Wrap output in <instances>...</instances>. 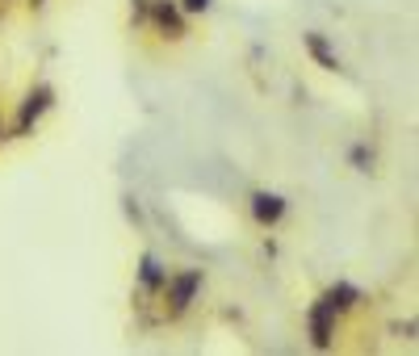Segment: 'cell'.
I'll use <instances>...</instances> for the list:
<instances>
[{
    "mask_svg": "<svg viewBox=\"0 0 419 356\" xmlns=\"http://www.w3.org/2000/svg\"><path fill=\"white\" fill-rule=\"evenodd\" d=\"M323 302H327L332 310H339V314L348 319V314H356V310L365 306V289H361L356 281H348V276H335L332 285L323 289Z\"/></svg>",
    "mask_w": 419,
    "mask_h": 356,
    "instance_id": "cell-8",
    "label": "cell"
},
{
    "mask_svg": "<svg viewBox=\"0 0 419 356\" xmlns=\"http://www.w3.org/2000/svg\"><path fill=\"white\" fill-rule=\"evenodd\" d=\"M122 214H126L135 227H143V222H147V218H143V201H139L135 193H122Z\"/></svg>",
    "mask_w": 419,
    "mask_h": 356,
    "instance_id": "cell-10",
    "label": "cell"
},
{
    "mask_svg": "<svg viewBox=\"0 0 419 356\" xmlns=\"http://www.w3.org/2000/svg\"><path fill=\"white\" fill-rule=\"evenodd\" d=\"M399 331H403V336H407V340H415V331H419V323H415V319H407V323H403V327H399Z\"/></svg>",
    "mask_w": 419,
    "mask_h": 356,
    "instance_id": "cell-14",
    "label": "cell"
},
{
    "mask_svg": "<svg viewBox=\"0 0 419 356\" xmlns=\"http://www.w3.org/2000/svg\"><path fill=\"white\" fill-rule=\"evenodd\" d=\"M348 168L361 172V177L373 172V168H377V147H373V143H352V147H348Z\"/></svg>",
    "mask_w": 419,
    "mask_h": 356,
    "instance_id": "cell-9",
    "label": "cell"
},
{
    "mask_svg": "<svg viewBox=\"0 0 419 356\" xmlns=\"http://www.w3.org/2000/svg\"><path fill=\"white\" fill-rule=\"evenodd\" d=\"M302 51H306V59H311L319 72H344V59H339V51H335L332 34L306 30V34H302Z\"/></svg>",
    "mask_w": 419,
    "mask_h": 356,
    "instance_id": "cell-7",
    "label": "cell"
},
{
    "mask_svg": "<svg viewBox=\"0 0 419 356\" xmlns=\"http://www.w3.org/2000/svg\"><path fill=\"white\" fill-rule=\"evenodd\" d=\"M0 143H8V113L0 109Z\"/></svg>",
    "mask_w": 419,
    "mask_h": 356,
    "instance_id": "cell-15",
    "label": "cell"
},
{
    "mask_svg": "<svg viewBox=\"0 0 419 356\" xmlns=\"http://www.w3.org/2000/svg\"><path fill=\"white\" fill-rule=\"evenodd\" d=\"M55 101H59L55 84H46V80H34L30 89L17 96V105H13V113H8V139H34L38 122H42V117L55 109Z\"/></svg>",
    "mask_w": 419,
    "mask_h": 356,
    "instance_id": "cell-2",
    "label": "cell"
},
{
    "mask_svg": "<svg viewBox=\"0 0 419 356\" xmlns=\"http://www.w3.org/2000/svg\"><path fill=\"white\" fill-rule=\"evenodd\" d=\"M0 4H4V0H0Z\"/></svg>",
    "mask_w": 419,
    "mask_h": 356,
    "instance_id": "cell-16",
    "label": "cell"
},
{
    "mask_svg": "<svg viewBox=\"0 0 419 356\" xmlns=\"http://www.w3.org/2000/svg\"><path fill=\"white\" fill-rule=\"evenodd\" d=\"M248 218L260 231H277L289 218V197L277 189H251L248 193Z\"/></svg>",
    "mask_w": 419,
    "mask_h": 356,
    "instance_id": "cell-4",
    "label": "cell"
},
{
    "mask_svg": "<svg viewBox=\"0 0 419 356\" xmlns=\"http://www.w3.org/2000/svg\"><path fill=\"white\" fill-rule=\"evenodd\" d=\"M143 30H156L164 42H185L189 38V17L180 13L176 0H147V25Z\"/></svg>",
    "mask_w": 419,
    "mask_h": 356,
    "instance_id": "cell-5",
    "label": "cell"
},
{
    "mask_svg": "<svg viewBox=\"0 0 419 356\" xmlns=\"http://www.w3.org/2000/svg\"><path fill=\"white\" fill-rule=\"evenodd\" d=\"M130 25H135V30L147 25V0H130Z\"/></svg>",
    "mask_w": 419,
    "mask_h": 356,
    "instance_id": "cell-12",
    "label": "cell"
},
{
    "mask_svg": "<svg viewBox=\"0 0 419 356\" xmlns=\"http://www.w3.org/2000/svg\"><path fill=\"white\" fill-rule=\"evenodd\" d=\"M168 281V260L160 252H139V260H135V289H139V298L143 302H156L160 298V289H164Z\"/></svg>",
    "mask_w": 419,
    "mask_h": 356,
    "instance_id": "cell-6",
    "label": "cell"
},
{
    "mask_svg": "<svg viewBox=\"0 0 419 356\" xmlns=\"http://www.w3.org/2000/svg\"><path fill=\"white\" fill-rule=\"evenodd\" d=\"M260 252H264L268 260H277V252H281V248H277V239H264V243H260Z\"/></svg>",
    "mask_w": 419,
    "mask_h": 356,
    "instance_id": "cell-13",
    "label": "cell"
},
{
    "mask_svg": "<svg viewBox=\"0 0 419 356\" xmlns=\"http://www.w3.org/2000/svg\"><path fill=\"white\" fill-rule=\"evenodd\" d=\"M201 293H206V268H197V265L168 268V281H164V289H160V298H156L164 323H180L201 302Z\"/></svg>",
    "mask_w": 419,
    "mask_h": 356,
    "instance_id": "cell-1",
    "label": "cell"
},
{
    "mask_svg": "<svg viewBox=\"0 0 419 356\" xmlns=\"http://www.w3.org/2000/svg\"><path fill=\"white\" fill-rule=\"evenodd\" d=\"M306 344L315 348V352H332L335 344H339V331H344V314L332 310L327 302H323V293L319 298H311L306 302Z\"/></svg>",
    "mask_w": 419,
    "mask_h": 356,
    "instance_id": "cell-3",
    "label": "cell"
},
{
    "mask_svg": "<svg viewBox=\"0 0 419 356\" xmlns=\"http://www.w3.org/2000/svg\"><path fill=\"white\" fill-rule=\"evenodd\" d=\"M176 4H180V13H185L189 21H193V17H206V13L214 8V0H176Z\"/></svg>",
    "mask_w": 419,
    "mask_h": 356,
    "instance_id": "cell-11",
    "label": "cell"
}]
</instances>
